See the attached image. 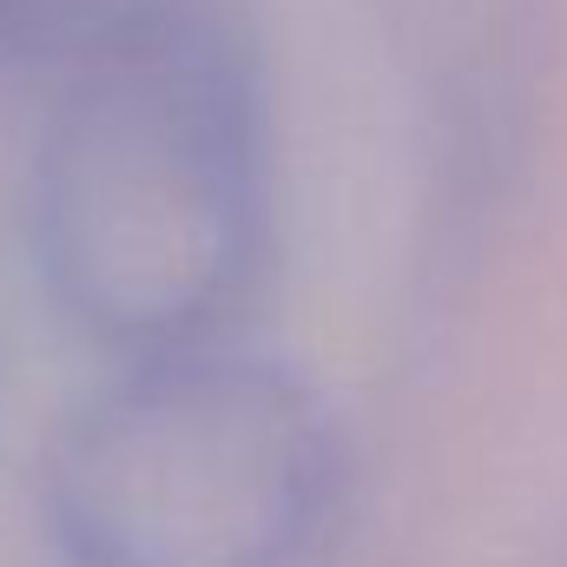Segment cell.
Returning <instances> with one entry per match:
<instances>
[{
    "instance_id": "4",
    "label": "cell",
    "mask_w": 567,
    "mask_h": 567,
    "mask_svg": "<svg viewBox=\"0 0 567 567\" xmlns=\"http://www.w3.org/2000/svg\"><path fill=\"white\" fill-rule=\"evenodd\" d=\"M178 0H0V80H66Z\"/></svg>"
},
{
    "instance_id": "2",
    "label": "cell",
    "mask_w": 567,
    "mask_h": 567,
    "mask_svg": "<svg viewBox=\"0 0 567 567\" xmlns=\"http://www.w3.org/2000/svg\"><path fill=\"white\" fill-rule=\"evenodd\" d=\"M350 495L337 410L245 343L120 363L40 475L66 567H310Z\"/></svg>"
},
{
    "instance_id": "3",
    "label": "cell",
    "mask_w": 567,
    "mask_h": 567,
    "mask_svg": "<svg viewBox=\"0 0 567 567\" xmlns=\"http://www.w3.org/2000/svg\"><path fill=\"white\" fill-rule=\"evenodd\" d=\"M561 73V0H416L423 251L449 278L502 225L548 86Z\"/></svg>"
},
{
    "instance_id": "1",
    "label": "cell",
    "mask_w": 567,
    "mask_h": 567,
    "mask_svg": "<svg viewBox=\"0 0 567 567\" xmlns=\"http://www.w3.org/2000/svg\"><path fill=\"white\" fill-rule=\"evenodd\" d=\"M278 172L258 27L178 0L53 80L27 165L33 271L120 363L238 343L278 265Z\"/></svg>"
}]
</instances>
